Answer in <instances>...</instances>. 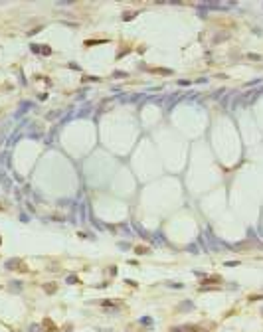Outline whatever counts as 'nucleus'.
I'll return each mask as SVG.
<instances>
[{"label": "nucleus", "instance_id": "1", "mask_svg": "<svg viewBox=\"0 0 263 332\" xmlns=\"http://www.w3.org/2000/svg\"><path fill=\"white\" fill-rule=\"evenodd\" d=\"M6 267H8V269H14V267H20V271H24V265H22V263H20V261H18V259H10V261H8V263H6Z\"/></svg>", "mask_w": 263, "mask_h": 332}, {"label": "nucleus", "instance_id": "2", "mask_svg": "<svg viewBox=\"0 0 263 332\" xmlns=\"http://www.w3.org/2000/svg\"><path fill=\"white\" fill-rule=\"evenodd\" d=\"M32 332H42V328L40 326H32Z\"/></svg>", "mask_w": 263, "mask_h": 332}]
</instances>
